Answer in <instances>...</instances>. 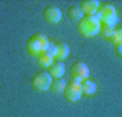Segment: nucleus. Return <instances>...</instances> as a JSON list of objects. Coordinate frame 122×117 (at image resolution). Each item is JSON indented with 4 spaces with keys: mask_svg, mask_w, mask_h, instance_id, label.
Here are the masks:
<instances>
[{
    "mask_svg": "<svg viewBox=\"0 0 122 117\" xmlns=\"http://www.w3.org/2000/svg\"><path fill=\"white\" fill-rule=\"evenodd\" d=\"M42 18H44V21L49 23V24H57V23L62 20V11H60V8L56 7V5H47V7H44V10H42Z\"/></svg>",
    "mask_w": 122,
    "mask_h": 117,
    "instance_id": "obj_6",
    "label": "nucleus"
},
{
    "mask_svg": "<svg viewBox=\"0 0 122 117\" xmlns=\"http://www.w3.org/2000/svg\"><path fill=\"white\" fill-rule=\"evenodd\" d=\"M65 65L64 62H54L51 67H49V75L52 78H64V73H65Z\"/></svg>",
    "mask_w": 122,
    "mask_h": 117,
    "instance_id": "obj_11",
    "label": "nucleus"
},
{
    "mask_svg": "<svg viewBox=\"0 0 122 117\" xmlns=\"http://www.w3.org/2000/svg\"><path fill=\"white\" fill-rule=\"evenodd\" d=\"M117 52H119V54L122 55V46H117Z\"/></svg>",
    "mask_w": 122,
    "mask_h": 117,
    "instance_id": "obj_19",
    "label": "nucleus"
},
{
    "mask_svg": "<svg viewBox=\"0 0 122 117\" xmlns=\"http://www.w3.org/2000/svg\"><path fill=\"white\" fill-rule=\"evenodd\" d=\"M65 86H67V81L64 78H54L52 80V85H51V89L54 93H64L65 91Z\"/></svg>",
    "mask_w": 122,
    "mask_h": 117,
    "instance_id": "obj_14",
    "label": "nucleus"
},
{
    "mask_svg": "<svg viewBox=\"0 0 122 117\" xmlns=\"http://www.w3.org/2000/svg\"><path fill=\"white\" fill-rule=\"evenodd\" d=\"M98 91V83L91 80V78H86L81 81V94H86V96H91Z\"/></svg>",
    "mask_w": 122,
    "mask_h": 117,
    "instance_id": "obj_10",
    "label": "nucleus"
},
{
    "mask_svg": "<svg viewBox=\"0 0 122 117\" xmlns=\"http://www.w3.org/2000/svg\"><path fill=\"white\" fill-rule=\"evenodd\" d=\"M68 55H70V47H68V44H65V42L56 44V57H54L56 62H64V58H67Z\"/></svg>",
    "mask_w": 122,
    "mask_h": 117,
    "instance_id": "obj_9",
    "label": "nucleus"
},
{
    "mask_svg": "<svg viewBox=\"0 0 122 117\" xmlns=\"http://www.w3.org/2000/svg\"><path fill=\"white\" fill-rule=\"evenodd\" d=\"M52 85V77L49 75V72H39L31 78V88L34 91H47L51 89Z\"/></svg>",
    "mask_w": 122,
    "mask_h": 117,
    "instance_id": "obj_3",
    "label": "nucleus"
},
{
    "mask_svg": "<svg viewBox=\"0 0 122 117\" xmlns=\"http://www.w3.org/2000/svg\"><path fill=\"white\" fill-rule=\"evenodd\" d=\"M109 41H111L112 44H116V46H122V28L114 29L111 38H109Z\"/></svg>",
    "mask_w": 122,
    "mask_h": 117,
    "instance_id": "obj_15",
    "label": "nucleus"
},
{
    "mask_svg": "<svg viewBox=\"0 0 122 117\" xmlns=\"http://www.w3.org/2000/svg\"><path fill=\"white\" fill-rule=\"evenodd\" d=\"M67 16L70 20H73V21H80V20L85 16V13L81 11V8H80V5H72V7H68V10H67Z\"/></svg>",
    "mask_w": 122,
    "mask_h": 117,
    "instance_id": "obj_12",
    "label": "nucleus"
},
{
    "mask_svg": "<svg viewBox=\"0 0 122 117\" xmlns=\"http://www.w3.org/2000/svg\"><path fill=\"white\" fill-rule=\"evenodd\" d=\"M46 54H49L51 57H56V42H49V46L46 49Z\"/></svg>",
    "mask_w": 122,
    "mask_h": 117,
    "instance_id": "obj_18",
    "label": "nucleus"
},
{
    "mask_svg": "<svg viewBox=\"0 0 122 117\" xmlns=\"http://www.w3.org/2000/svg\"><path fill=\"white\" fill-rule=\"evenodd\" d=\"M70 75H72V80H73V81L81 83L83 80L90 78V68H88V65L83 63V62H75V63L70 67Z\"/></svg>",
    "mask_w": 122,
    "mask_h": 117,
    "instance_id": "obj_4",
    "label": "nucleus"
},
{
    "mask_svg": "<svg viewBox=\"0 0 122 117\" xmlns=\"http://www.w3.org/2000/svg\"><path fill=\"white\" fill-rule=\"evenodd\" d=\"M99 7H101V3L98 0H83V2H80V8L85 15H96Z\"/></svg>",
    "mask_w": 122,
    "mask_h": 117,
    "instance_id": "obj_8",
    "label": "nucleus"
},
{
    "mask_svg": "<svg viewBox=\"0 0 122 117\" xmlns=\"http://www.w3.org/2000/svg\"><path fill=\"white\" fill-rule=\"evenodd\" d=\"M36 60H38V65L41 68H49L56 60H54V57H51L49 54H46V52H42L41 55H38L36 57Z\"/></svg>",
    "mask_w": 122,
    "mask_h": 117,
    "instance_id": "obj_13",
    "label": "nucleus"
},
{
    "mask_svg": "<svg viewBox=\"0 0 122 117\" xmlns=\"http://www.w3.org/2000/svg\"><path fill=\"white\" fill-rule=\"evenodd\" d=\"M76 29L83 38H93L101 29V21L94 15H85L83 18L76 23Z\"/></svg>",
    "mask_w": 122,
    "mask_h": 117,
    "instance_id": "obj_1",
    "label": "nucleus"
},
{
    "mask_svg": "<svg viewBox=\"0 0 122 117\" xmlns=\"http://www.w3.org/2000/svg\"><path fill=\"white\" fill-rule=\"evenodd\" d=\"M49 42H51V41H49V38H47L46 34L36 33V34H33V36L28 39V42H26V50H28L29 55L38 57L42 52H46Z\"/></svg>",
    "mask_w": 122,
    "mask_h": 117,
    "instance_id": "obj_2",
    "label": "nucleus"
},
{
    "mask_svg": "<svg viewBox=\"0 0 122 117\" xmlns=\"http://www.w3.org/2000/svg\"><path fill=\"white\" fill-rule=\"evenodd\" d=\"M119 23V16H114V18L111 20H107L106 23H101V24H106L107 28H111V29H116V24Z\"/></svg>",
    "mask_w": 122,
    "mask_h": 117,
    "instance_id": "obj_17",
    "label": "nucleus"
},
{
    "mask_svg": "<svg viewBox=\"0 0 122 117\" xmlns=\"http://www.w3.org/2000/svg\"><path fill=\"white\" fill-rule=\"evenodd\" d=\"M64 96H65L67 101H70V102H76L80 98H81V83H78V81H70V83H67L65 86V91H64Z\"/></svg>",
    "mask_w": 122,
    "mask_h": 117,
    "instance_id": "obj_5",
    "label": "nucleus"
},
{
    "mask_svg": "<svg viewBox=\"0 0 122 117\" xmlns=\"http://www.w3.org/2000/svg\"><path fill=\"white\" fill-rule=\"evenodd\" d=\"M96 18L99 20L101 23H106L107 20L114 18V16H117V11H116V7L111 5V3H106V5H101L99 10H98V13L94 15Z\"/></svg>",
    "mask_w": 122,
    "mask_h": 117,
    "instance_id": "obj_7",
    "label": "nucleus"
},
{
    "mask_svg": "<svg viewBox=\"0 0 122 117\" xmlns=\"http://www.w3.org/2000/svg\"><path fill=\"white\" fill-rule=\"evenodd\" d=\"M112 31H114V29L107 28L106 24H101V29H99V33H101V34H103V36H104L106 39H109V38H111V34H112Z\"/></svg>",
    "mask_w": 122,
    "mask_h": 117,
    "instance_id": "obj_16",
    "label": "nucleus"
}]
</instances>
